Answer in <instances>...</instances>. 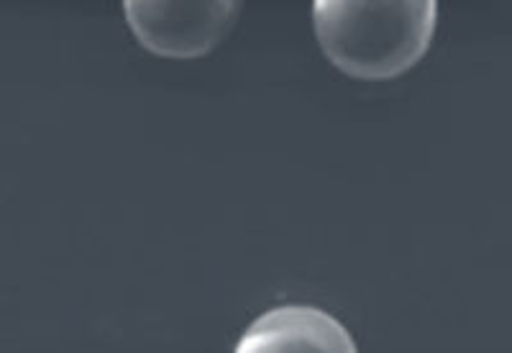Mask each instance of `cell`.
Here are the masks:
<instances>
[{"label":"cell","instance_id":"obj_1","mask_svg":"<svg viewBox=\"0 0 512 353\" xmlns=\"http://www.w3.org/2000/svg\"><path fill=\"white\" fill-rule=\"evenodd\" d=\"M436 0H318L313 26L333 67L356 80H395L428 54Z\"/></svg>","mask_w":512,"mask_h":353},{"label":"cell","instance_id":"obj_2","mask_svg":"<svg viewBox=\"0 0 512 353\" xmlns=\"http://www.w3.org/2000/svg\"><path fill=\"white\" fill-rule=\"evenodd\" d=\"M128 29L146 52L167 59H195L231 34L241 3H164V0H126Z\"/></svg>","mask_w":512,"mask_h":353},{"label":"cell","instance_id":"obj_3","mask_svg":"<svg viewBox=\"0 0 512 353\" xmlns=\"http://www.w3.org/2000/svg\"><path fill=\"white\" fill-rule=\"evenodd\" d=\"M233 353H359V346L323 307L280 305L249 323Z\"/></svg>","mask_w":512,"mask_h":353}]
</instances>
